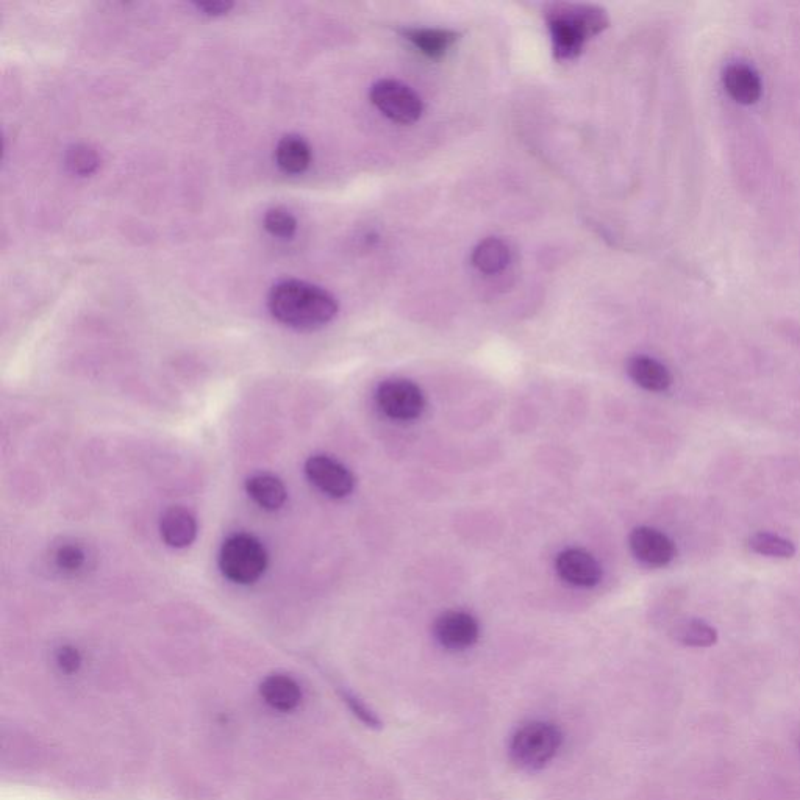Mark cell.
I'll use <instances>...</instances> for the list:
<instances>
[{
  "instance_id": "obj_1",
  "label": "cell",
  "mask_w": 800,
  "mask_h": 800,
  "mask_svg": "<svg viewBox=\"0 0 800 800\" xmlns=\"http://www.w3.org/2000/svg\"><path fill=\"white\" fill-rule=\"evenodd\" d=\"M271 315L280 324L296 330H316L330 324L340 305L332 293L304 280H282L268 297Z\"/></svg>"
},
{
  "instance_id": "obj_2",
  "label": "cell",
  "mask_w": 800,
  "mask_h": 800,
  "mask_svg": "<svg viewBox=\"0 0 800 800\" xmlns=\"http://www.w3.org/2000/svg\"><path fill=\"white\" fill-rule=\"evenodd\" d=\"M547 27L557 60L579 57L591 38L607 30V13L596 5L555 4L547 10Z\"/></svg>"
},
{
  "instance_id": "obj_3",
  "label": "cell",
  "mask_w": 800,
  "mask_h": 800,
  "mask_svg": "<svg viewBox=\"0 0 800 800\" xmlns=\"http://www.w3.org/2000/svg\"><path fill=\"white\" fill-rule=\"evenodd\" d=\"M563 735L557 725L546 721H533L522 725L511 736V761L521 771L536 772L546 768L561 747Z\"/></svg>"
},
{
  "instance_id": "obj_4",
  "label": "cell",
  "mask_w": 800,
  "mask_h": 800,
  "mask_svg": "<svg viewBox=\"0 0 800 800\" xmlns=\"http://www.w3.org/2000/svg\"><path fill=\"white\" fill-rule=\"evenodd\" d=\"M268 568V552L258 538L247 533L229 536L219 552L222 575L236 585H252Z\"/></svg>"
},
{
  "instance_id": "obj_5",
  "label": "cell",
  "mask_w": 800,
  "mask_h": 800,
  "mask_svg": "<svg viewBox=\"0 0 800 800\" xmlns=\"http://www.w3.org/2000/svg\"><path fill=\"white\" fill-rule=\"evenodd\" d=\"M372 105L397 124H415L424 113V102L410 86L397 80H380L371 88Z\"/></svg>"
},
{
  "instance_id": "obj_6",
  "label": "cell",
  "mask_w": 800,
  "mask_h": 800,
  "mask_svg": "<svg viewBox=\"0 0 800 800\" xmlns=\"http://www.w3.org/2000/svg\"><path fill=\"white\" fill-rule=\"evenodd\" d=\"M375 402L386 418L397 422L416 421L425 410L424 393L415 382L407 379L380 383L375 391Z\"/></svg>"
},
{
  "instance_id": "obj_7",
  "label": "cell",
  "mask_w": 800,
  "mask_h": 800,
  "mask_svg": "<svg viewBox=\"0 0 800 800\" xmlns=\"http://www.w3.org/2000/svg\"><path fill=\"white\" fill-rule=\"evenodd\" d=\"M305 475L311 485L332 499H344L355 488L354 474L330 455H311L305 461Z\"/></svg>"
},
{
  "instance_id": "obj_8",
  "label": "cell",
  "mask_w": 800,
  "mask_h": 800,
  "mask_svg": "<svg viewBox=\"0 0 800 800\" xmlns=\"http://www.w3.org/2000/svg\"><path fill=\"white\" fill-rule=\"evenodd\" d=\"M433 635L444 649L450 652H463L471 649L479 641V621L466 611H444L433 624Z\"/></svg>"
},
{
  "instance_id": "obj_9",
  "label": "cell",
  "mask_w": 800,
  "mask_h": 800,
  "mask_svg": "<svg viewBox=\"0 0 800 800\" xmlns=\"http://www.w3.org/2000/svg\"><path fill=\"white\" fill-rule=\"evenodd\" d=\"M629 546L633 557L650 568L668 566L677 555L674 541L666 533L649 525H640L632 530Z\"/></svg>"
},
{
  "instance_id": "obj_10",
  "label": "cell",
  "mask_w": 800,
  "mask_h": 800,
  "mask_svg": "<svg viewBox=\"0 0 800 800\" xmlns=\"http://www.w3.org/2000/svg\"><path fill=\"white\" fill-rule=\"evenodd\" d=\"M555 571L563 582L577 588H593L602 580L599 561L580 547L561 550L555 558Z\"/></svg>"
},
{
  "instance_id": "obj_11",
  "label": "cell",
  "mask_w": 800,
  "mask_h": 800,
  "mask_svg": "<svg viewBox=\"0 0 800 800\" xmlns=\"http://www.w3.org/2000/svg\"><path fill=\"white\" fill-rule=\"evenodd\" d=\"M161 538L172 549H185L197 538V521L188 508L169 507L161 515Z\"/></svg>"
},
{
  "instance_id": "obj_12",
  "label": "cell",
  "mask_w": 800,
  "mask_h": 800,
  "mask_svg": "<svg viewBox=\"0 0 800 800\" xmlns=\"http://www.w3.org/2000/svg\"><path fill=\"white\" fill-rule=\"evenodd\" d=\"M627 374L636 385L652 393H663L672 385L671 371L649 355H633L629 358Z\"/></svg>"
},
{
  "instance_id": "obj_13",
  "label": "cell",
  "mask_w": 800,
  "mask_h": 800,
  "mask_svg": "<svg viewBox=\"0 0 800 800\" xmlns=\"http://www.w3.org/2000/svg\"><path fill=\"white\" fill-rule=\"evenodd\" d=\"M260 694L269 707L277 711H293L302 700L299 683L286 674H271L260 685Z\"/></svg>"
},
{
  "instance_id": "obj_14",
  "label": "cell",
  "mask_w": 800,
  "mask_h": 800,
  "mask_svg": "<svg viewBox=\"0 0 800 800\" xmlns=\"http://www.w3.org/2000/svg\"><path fill=\"white\" fill-rule=\"evenodd\" d=\"M246 493L258 507L266 511H277L285 505L288 491L277 475L258 472L246 480Z\"/></svg>"
},
{
  "instance_id": "obj_15",
  "label": "cell",
  "mask_w": 800,
  "mask_h": 800,
  "mask_svg": "<svg viewBox=\"0 0 800 800\" xmlns=\"http://www.w3.org/2000/svg\"><path fill=\"white\" fill-rule=\"evenodd\" d=\"M722 82L727 93L740 104H754L760 97L761 83L757 72L743 63L727 66L722 75Z\"/></svg>"
},
{
  "instance_id": "obj_16",
  "label": "cell",
  "mask_w": 800,
  "mask_h": 800,
  "mask_svg": "<svg viewBox=\"0 0 800 800\" xmlns=\"http://www.w3.org/2000/svg\"><path fill=\"white\" fill-rule=\"evenodd\" d=\"M310 144L300 135H285L275 147V163L285 174L299 175L311 165Z\"/></svg>"
},
{
  "instance_id": "obj_17",
  "label": "cell",
  "mask_w": 800,
  "mask_h": 800,
  "mask_svg": "<svg viewBox=\"0 0 800 800\" xmlns=\"http://www.w3.org/2000/svg\"><path fill=\"white\" fill-rule=\"evenodd\" d=\"M404 36L422 55L432 60L443 58L460 40V33L446 29H407Z\"/></svg>"
},
{
  "instance_id": "obj_18",
  "label": "cell",
  "mask_w": 800,
  "mask_h": 800,
  "mask_svg": "<svg viewBox=\"0 0 800 800\" xmlns=\"http://www.w3.org/2000/svg\"><path fill=\"white\" fill-rule=\"evenodd\" d=\"M471 261L482 274H499L510 265L511 250L500 238H486L472 250Z\"/></svg>"
},
{
  "instance_id": "obj_19",
  "label": "cell",
  "mask_w": 800,
  "mask_h": 800,
  "mask_svg": "<svg viewBox=\"0 0 800 800\" xmlns=\"http://www.w3.org/2000/svg\"><path fill=\"white\" fill-rule=\"evenodd\" d=\"M671 635L682 646L697 647V649L715 646L719 638L718 630L699 618L682 619L677 622L672 627Z\"/></svg>"
},
{
  "instance_id": "obj_20",
  "label": "cell",
  "mask_w": 800,
  "mask_h": 800,
  "mask_svg": "<svg viewBox=\"0 0 800 800\" xmlns=\"http://www.w3.org/2000/svg\"><path fill=\"white\" fill-rule=\"evenodd\" d=\"M747 546L755 554L769 558L790 560L797 554V547L793 541L771 532L754 533L747 541Z\"/></svg>"
},
{
  "instance_id": "obj_21",
  "label": "cell",
  "mask_w": 800,
  "mask_h": 800,
  "mask_svg": "<svg viewBox=\"0 0 800 800\" xmlns=\"http://www.w3.org/2000/svg\"><path fill=\"white\" fill-rule=\"evenodd\" d=\"M66 166L72 174L79 177L93 175L99 169L100 158L96 150L86 144H75L66 150Z\"/></svg>"
},
{
  "instance_id": "obj_22",
  "label": "cell",
  "mask_w": 800,
  "mask_h": 800,
  "mask_svg": "<svg viewBox=\"0 0 800 800\" xmlns=\"http://www.w3.org/2000/svg\"><path fill=\"white\" fill-rule=\"evenodd\" d=\"M265 229L275 238L291 240L297 232V221L285 208H271L263 218Z\"/></svg>"
},
{
  "instance_id": "obj_23",
  "label": "cell",
  "mask_w": 800,
  "mask_h": 800,
  "mask_svg": "<svg viewBox=\"0 0 800 800\" xmlns=\"http://www.w3.org/2000/svg\"><path fill=\"white\" fill-rule=\"evenodd\" d=\"M55 566L65 574H77L86 565V554L82 546L75 543L61 544L54 555Z\"/></svg>"
},
{
  "instance_id": "obj_24",
  "label": "cell",
  "mask_w": 800,
  "mask_h": 800,
  "mask_svg": "<svg viewBox=\"0 0 800 800\" xmlns=\"http://www.w3.org/2000/svg\"><path fill=\"white\" fill-rule=\"evenodd\" d=\"M55 660H57L58 668L66 672V674H74V672L79 671L80 665H82V657H80L79 650L72 646L60 647L57 650V655H55Z\"/></svg>"
},
{
  "instance_id": "obj_25",
  "label": "cell",
  "mask_w": 800,
  "mask_h": 800,
  "mask_svg": "<svg viewBox=\"0 0 800 800\" xmlns=\"http://www.w3.org/2000/svg\"><path fill=\"white\" fill-rule=\"evenodd\" d=\"M194 7L202 11L207 16H224L233 8V2L227 0H207V2H196Z\"/></svg>"
},
{
  "instance_id": "obj_26",
  "label": "cell",
  "mask_w": 800,
  "mask_h": 800,
  "mask_svg": "<svg viewBox=\"0 0 800 800\" xmlns=\"http://www.w3.org/2000/svg\"><path fill=\"white\" fill-rule=\"evenodd\" d=\"M344 700H346L347 705H349V707L352 708V711H354L355 715H357L358 718L361 719V721H365L366 724L368 725L379 724L377 718H375V716L372 715L371 711H369L368 708L365 707V705L361 704L360 700H358L357 697L347 693L344 694Z\"/></svg>"
}]
</instances>
